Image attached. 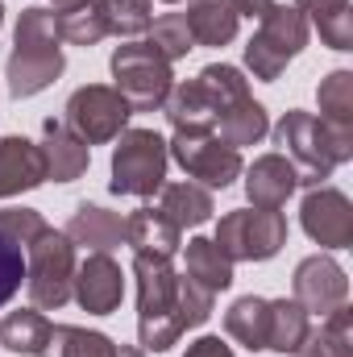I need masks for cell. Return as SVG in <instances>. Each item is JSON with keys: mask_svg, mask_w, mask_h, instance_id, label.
<instances>
[{"mask_svg": "<svg viewBox=\"0 0 353 357\" xmlns=\"http://www.w3.org/2000/svg\"><path fill=\"white\" fill-rule=\"evenodd\" d=\"M67 59H63V38L54 25V13L33 4L21 13L17 33H13V54L4 63L8 75V96L13 100H29L38 91H46L59 75H63Z\"/></svg>", "mask_w": 353, "mask_h": 357, "instance_id": "6da1fadb", "label": "cell"}, {"mask_svg": "<svg viewBox=\"0 0 353 357\" xmlns=\"http://www.w3.org/2000/svg\"><path fill=\"white\" fill-rule=\"evenodd\" d=\"M137 274V337L150 354H167L183 337L179 324V274L167 258L133 254Z\"/></svg>", "mask_w": 353, "mask_h": 357, "instance_id": "7a4b0ae2", "label": "cell"}, {"mask_svg": "<svg viewBox=\"0 0 353 357\" xmlns=\"http://www.w3.org/2000/svg\"><path fill=\"white\" fill-rule=\"evenodd\" d=\"M274 142L283 146V158L299 171V183H316L333 175V167L350 162L353 137L333 133L324 121H316L312 112H287L274 125Z\"/></svg>", "mask_w": 353, "mask_h": 357, "instance_id": "3957f363", "label": "cell"}, {"mask_svg": "<svg viewBox=\"0 0 353 357\" xmlns=\"http://www.w3.org/2000/svg\"><path fill=\"white\" fill-rule=\"evenodd\" d=\"M112 79L117 91L125 96V104L133 112H154L167 104V96L175 88V75H171V59L146 42H129V46H117L112 54Z\"/></svg>", "mask_w": 353, "mask_h": 357, "instance_id": "277c9868", "label": "cell"}, {"mask_svg": "<svg viewBox=\"0 0 353 357\" xmlns=\"http://www.w3.org/2000/svg\"><path fill=\"white\" fill-rule=\"evenodd\" d=\"M167 142L154 133V129H125L117 137V150H112V195H133V199H146L154 191H163L167 183Z\"/></svg>", "mask_w": 353, "mask_h": 357, "instance_id": "5b68a950", "label": "cell"}, {"mask_svg": "<svg viewBox=\"0 0 353 357\" xmlns=\"http://www.w3.org/2000/svg\"><path fill=\"white\" fill-rule=\"evenodd\" d=\"M71 282H75V245L67 241V233H54L46 225L42 237L25 250V287L33 307L59 312L71 299Z\"/></svg>", "mask_w": 353, "mask_h": 357, "instance_id": "8992f818", "label": "cell"}, {"mask_svg": "<svg viewBox=\"0 0 353 357\" xmlns=\"http://www.w3.org/2000/svg\"><path fill=\"white\" fill-rule=\"evenodd\" d=\"M212 241L220 245V254L229 262H266L287 245V216L274 208L229 212V216H220Z\"/></svg>", "mask_w": 353, "mask_h": 357, "instance_id": "52a82bcc", "label": "cell"}, {"mask_svg": "<svg viewBox=\"0 0 353 357\" xmlns=\"http://www.w3.org/2000/svg\"><path fill=\"white\" fill-rule=\"evenodd\" d=\"M262 29L254 33V42L246 46V63L258 79H278L287 71V63L308 46V17L295 4H278L258 21Z\"/></svg>", "mask_w": 353, "mask_h": 357, "instance_id": "ba28073f", "label": "cell"}, {"mask_svg": "<svg viewBox=\"0 0 353 357\" xmlns=\"http://www.w3.org/2000/svg\"><path fill=\"white\" fill-rule=\"evenodd\" d=\"M167 154L195 178L200 187H229L241 175V150H233L229 142H220L212 129H175V137L167 142Z\"/></svg>", "mask_w": 353, "mask_h": 357, "instance_id": "9c48e42d", "label": "cell"}, {"mask_svg": "<svg viewBox=\"0 0 353 357\" xmlns=\"http://www.w3.org/2000/svg\"><path fill=\"white\" fill-rule=\"evenodd\" d=\"M133 108L125 104V96L117 88H104V84H88L67 100V129L84 142V146H104L112 137L125 133Z\"/></svg>", "mask_w": 353, "mask_h": 357, "instance_id": "30bf717a", "label": "cell"}, {"mask_svg": "<svg viewBox=\"0 0 353 357\" xmlns=\"http://www.w3.org/2000/svg\"><path fill=\"white\" fill-rule=\"evenodd\" d=\"M350 299V278L333 258H303L295 266V303L308 316H329L337 307H345Z\"/></svg>", "mask_w": 353, "mask_h": 357, "instance_id": "8fae6325", "label": "cell"}, {"mask_svg": "<svg viewBox=\"0 0 353 357\" xmlns=\"http://www.w3.org/2000/svg\"><path fill=\"white\" fill-rule=\"evenodd\" d=\"M299 220H303V233H308L312 241L329 245V250L353 245V208L337 187H316V191H308Z\"/></svg>", "mask_w": 353, "mask_h": 357, "instance_id": "7c38bea8", "label": "cell"}, {"mask_svg": "<svg viewBox=\"0 0 353 357\" xmlns=\"http://www.w3.org/2000/svg\"><path fill=\"white\" fill-rule=\"evenodd\" d=\"M71 295L91 316H112L121 307V295H125V274H121V266L108 254H88L84 266H75Z\"/></svg>", "mask_w": 353, "mask_h": 357, "instance_id": "4fadbf2b", "label": "cell"}, {"mask_svg": "<svg viewBox=\"0 0 353 357\" xmlns=\"http://www.w3.org/2000/svg\"><path fill=\"white\" fill-rule=\"evenodd\" d=\"M38 150H42V162H46V178H54V183H75L91 162V146H84L63 121L42 125Z\"/></svg>", "mask_w": 353, "mask_h": 357, "instance_id": "5bb4252c", "label": "cell"}, {"mask_svg": "<svg viewBox=\"0 0 353 357\" xmlns=\"http://www.w3.org/2000/svg\"><path fill=\"white\" fill-rule=\"evenodd\" d=\"M46 183V162L38 142L29 137H0V199L33 191Z\"/></svg>", "mask_w": 353, "mask_h": 357, "instance_id": "9a60e30c", "label": "cell"}, {"mask_svg": "<svg viewBox=\"0 0 353 357\" xmlns=\"http://www.w3.org/2000/svg\"><path fill=\"white\" fill-rule=\"evenodd\" d=\"M63 233H67L71 245H84L91 254H108V250H117L125 241V220L117 212L100 208V204H80Z\"/></svg>", "mask_w": 353, "mask_h": 357, "instance_id": "2e32d148", "label": "cell"}, {"mask_svg": "<svg viewBox=\"0 0 353 357\" xmlns=\"http://www.w3.org/2000/svg\"><path fill=\"white\" fill-rule=\"evenodd\" d=\"M295 187H299V171H295L283 154L258 158V162L250 167V175H246V195H250L254 208H274V212H278V208L295 195Z\"/></svg>", "mask_w": 353, "mask_h": 357, "instance_id": "e0dca14e", "label": "cell"}, {"mask_svg": "<svg viewBox=\"0 0 353 357\" xmlns=\"http://www.w3.org/2000/svg\"><path fill=\"white\" fill-rule=\"evenodd\" d=\"M179 241H183V233L158 208H137L133 216H125V245L133 254H150V258H167L171 262L179 254Z\"/></svg>", "mask_w": 353, "mask_h": 357, "instance_id": "ac0fdd59", "label": "cell"}, {"mask_svg": "<svg viewBox=\"0 0 353 357\" xmlns=\"http://www.w3.org/2000/svg\"><path fill=\"white\" fill-rule=\"evenodd\" d=\"M183 21L195 38V46H225L237 38V0H187Z\"/></svg>", "mask_w": 353, "mask_h": 357, "instance_id": "d6986e66", "label": "cell"}, {"mask_svg": "<svg viewBox=\"0 0 353 357\" xmlns=\"http://www.w3.org/2000/svg\"><path fill=\"white\" fill-rule=\"evenodd\" d=\"M158 212L183 233V229H195V225L212 220L216 208H212V191L187 178V183H163V191H158Z\"/></svg>", "mask_w": 353, "mask_h": 357, "instance_id": "ffe728a7", "label": "cell"}, {"mask_svg": "<svg viewBox=\"0 0 353 357\" xmlns=\"http://www.w3.org/2000/svg\"><path fill=\"white\" fill-rule=\"evenodd\" d=\"M295 357H353V312L337 307L324 316L320 328H308V337L295 345Z\"/></svg>", "mask_w": 353, "mask_h": 357, "instance_id": "44dd1931", "label": "cell"}, {"mask_svg": "<svg viewBox=\"0 0 353 357\" xmlns=\"http://www.w3.org/2000/svg\"><path fill=\"white\" fill-rule=\"evenodd\" d=\"M183 258H187V278L200 282V287H208L212 295H220V291L233 287V262L220 254L216 241H208V237H191L187 250H183Z\"/></svg>", "mask_w": 353, "mask_h": 357, "instance_id": "7402d4cb", "label": "cell"}, {"mask_svg": "<svg viewBox=\"0 0 353 357\" xmlns=\"http://www.w3.org/2000/svg\"><path fill=\"white\" fill-rule=\"evenodd\" d=\"M220 142H229L233 150H241V146H258L266 133H270V121H266V108L254 100V96H246V100H237L220 121H216V129H212Z\"/></svg>", "mask_w": 353, "mask_h": 357, "instance_id": "603a6c76", "label": "cell"}, {"mask_svg": "<svg viewBox=\"0 0 353 357\" xmlns=\"http://www.w3.org/2000/svg\"><path fill=\"white\" fill-rule=\"evenodd\" d=\"M225 333L233 341H241L246 349H266V337H270V299L262 295H246L229 307L225 316Z\"/></svg>", "mask_w": 353, "mask_h": 357, "instance_id": "cb8c5ba5", "label": "cell"}, {"mask_svg": "<svg viewBox=\"0 0 353 357\" xmlns=\"http://www.w3.org/2000/svg\"><path fill=\"white\" fill-rule=\"evenodd\" d=\"M50 337V320L38 312V307H25V312H8L0 320V345L8 354H21V357H38L42 345Z\"/></svg>", "mask_w": 353, "mask_h": 357, "instance_id": "d4e9b609", "label": "cell"}, {"mask_svg": "<svg viewBox=\"0 0 353 357\" xmlns=\"http://www.w3.org/2000/svg\"><path fill=\"white\" fill-rule=\"evenodd\" d=\"M117 345L104 333H88L75 324H50V337L38 357H112Z\"/></svg>", "mask_w": 353, "mask_h": 357, "instance_id": "484cf974", "label": "cell"}, {"mask_svg": "<svg viewBox=\"0 0 353 357\" xmlns=\"http://www.w3.org/2000/svg\"><path fill=\"white\" fill-rule=\"evenodd\" d=\"M299 13H308L320 29V38L333 50H350L353 46V13L350 0H295Z\"/></svg>", "mask_w": 353, "mask_h": 357, "instance_id": "4316f807", "label": "cell"}, {"mask_svg": "<svg viewBox=\"0 0 353 357\" xmlns=\"http://www.w3.org/2000/svg\"><path fill=\"white\" fill-rule=\"evenodd\" d=\"M320 121L333 133L353 137V75L350 71H333L320 84Z\"/></svg>", "mask_w": 353, "mask_h": 357, "instance_id": "83f0119b", "label": "cell"}, {"mask_svg": "<svg viewBox=\"0 0 353 357\" xmlns=\"http://www.w3.org/2000/svg\"><path fill=\"white\" fill-rule=\"evenodd\" d=\"M54 25H59V38L71 42V46H100V42L108 38L96 0L71 4V8H54Z\"/></svg>", "mask_w": 353, "mask_h": 357, "instance_id": "f1b7e54d", "label": "cell"}, {"mask_svg": "<svg viewBox=\"0 0 353 357\" xmlns=\"http://www.w3.org/2000/svg\"><path fill=\"white\" fill-rule=\"evenodd\" d=\"M96 8H100L104 29L117 38H137V33H150V25H154L150 0H96Z\"/></svg>", "mask_w": 353, "mask_h": 357, "instance_id": "f546056e", "label": "cell"}, {"mask_svg": "<svg viewBox=\"0 0 353 357\" xmlns=\"http://www.w3.org/2000/svg\"><path fill=\"white\" fill-rule=\"evenodd\" d=\"M308 337V312L295 299H270V337L266 349L295 354V345Z\"/></svg>", "mask_w": 353, "mask_h": 357, "instance_id": "4dcf8cb0", "label": "cell"}, {"mask_svg": "<svg viewBox=\"0 0 353 357\" xmlns=\"http://www.w3.org/2000/svg\"><path fill=\"white\" fill-rule=\"evenodd\" d=\"M150 46H158L171 63L175 59H187V50H195V38H191L183 13H167V17H158L150 25Z\"/></svg>", "mask_w": 353, "mask_h": 357, "instance_id": "1f68e13d", "label": "cell"}, {"mask_svg": "<svg viewBox=\"0 0 353 357\" xmlns=\"http://www.w3.org/2000/svg\"><path fill=\"white\" fill-rule=\"evenodd\" d=\"M212 303H216V295L208 287H200L187 274H179V324H183V333L187 328H200L212 316Z\"/></svg>", "mask_w": 353, "mask_h": 357, "instance_id": "d6a6232c", "label": "cell"}, {"mask_svg": "<svg viewBox=\"0 0 353 357\" xmlns=\"http://www.w3.org/2000/svg\"><path fill=\"white\" fill-rule=\"evenodd\" d=\"M42 229H46V220L33 208H0V233L8 241H17L21 250H29L42 237Z\"/></svg>", "mask_w": 353, "mask_h": 357, "instance_id": "836d02e7", "label": "cell"}, {"mask_svg": "<svg viewBox=\"0 0 353 357\" xmlns=\"http://www.w3.org/2000/svg\"><path fill=\"white\" fill-rule=\"evenodd\" d=\"M21 282H25V250L0 233V307L21 291Z\"/></svg>", "mask_w": 353, "mask_h": 357, "instance_id": "e575fe53", "label": "cell"}, {"mask_svg": "<svg viewBox=\"0 0 353 357\" xmlns=\"http://www.w3.org/2000/svg\"><path fill=\"white\" fill-rule=\"evenodd\" d=\"M183 357H233V349H229L220 337H200L195 345H187Z\"/></svg>", "mask_w": 353, "mask_h": 357, "instance_id": "d590c367", "label": "cell"}, {"mask_svg": "<svg viewBox=\"0 0 353 357\" xmlns=\"http://www.w3.org/2000/svg\"><path fill=\"white\" fill-rule=\"evenodd\" d=\"M270 8H274V0H237V13L250 17V21H262Z\"/></svg>", "mask_w": 353, "mask_h": 357, "instance_id": "8d00e7d4", "label": "cell"}, {"mask_svg": "<svg viewBox=\"0 0 353 357\" xmlns=\"http://www.w3.org/2000/svg\"><path fill=\"white\" fill-rule=\"evenodd\" d=\"M112 357H146L142 349H133V345H117V354Z\"/></svg>", "mask_w": 353, "mask_h": 357, "instance_id": "74e56055", "label": "cell"}, {"mask_svg": "<svg viewBox=\"0 0 353 357\" xmlns=\"http://www.w3.org/2000/svg\"><path fill=\"white\" fill-rule=\"evenodd\" d=\"M71 4H84V0H54V8H71Z\"/></svg>", "mask_w": 353, "mask_h": 357, "instance_id": "f35d334b", "label": "cell"}, {"mask_svg": "<svg viewBox=\"0 0 353 357\" xmlns=\"http://www.w3.org/2000/svg\"><path fill=\"white\" fill-rule=\"evenodd\" d=\"M0 25H4V4H0Z\"/></svg>", "mask_w": 353, "mask_h": 357, "instance_id": "ab89813d", "label": "cell"}, {"mask_svg": "<svg viewBox=\"0 0 353 357\" xmlns=\"http://www.w3.org/2000/svg\"><path fill=\"white\" fill-rule=\"evenodd\" d=\"M163 4H179V0H163Z\"/></svg>", "mask_w": 353, "mask_h": 357, "instance_id": "60d3db41", "label": "cell"}]
</instances>
